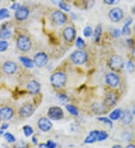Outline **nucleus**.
<instances>
[{"mask_svg": "<svg viewBox=\"0 0 135 148\" xmlns=\"http://www.w3.org/2000/svg\"><path fill=\"white\" fill-rule=\"evenodd\" d=\"M17 47L21 52H28L32 47L30 38L24 34H20L17 38Z\"/></svg>", "mask_w": 135, "mask_h": 148, "instance_id": "obj_1", "label": "nucleus"}, {"mask_svg": "<svg viewBox=\"0 0 135 148\" xmlns=\"http://www.w3.org/2000/svg\"><path fill=\"white\" fill-rule=\"evenodd\" d=\"M67 76L62 72H56L51 76V82L55 88H62L65 85Z\"/></svg>", "mask_w": 135, "mask_h": 148, "instance_id": "obj_2", "label": "nucleus"}, {"mask_svg": "<svg viewBox=\"0 0 135 148\" xmlns=\"http://www.w3.org/2000/svg\"><path fill=\"white\" fill-rule=\"evenodd\" d=\"M88 55L83 50H76L71 55V60L75 64H83L87 62Z\"/></svg>", "mask_w": 135, "mask_h": 148, "instance_id": "obj_3", "label": "nucleus"}, {"mask_svg": "<svg viewBox=\"0 0 135 148\" xmlns=\"http://www.w3.org/2000/svg\"><path fill=\"white\" fill-rule=\"evenodd\" d=\"M109 67L113 71H121L124 67V62L119 56H113L109 60Z\"/></svg>", "mask_w": 135, "mask_h": 148, "instance_id": "obj_4", "label": "nucleus"}, {"mask_svg": "<svg viewBox=\"0 0 135 148\" xmlns=\"http://www.w3.org/2000/svg\"><path fill=\"white\" fill-rule=\"evenodd\" d=\"M47 116L50 119L53 120V121H59V120L63 118L64 113L60 107L53 106L49 108Z\"/></svg>", "mask_w": 135, "mask_h": 148, "instance_id": "obj_5", "label": "nucleus"}, {"mask_svg": "<svg viewBox=\"0 0 135 148\" xmlns=\"http://www.w3.org/2000/svg\"><path fill=\"white\" fill-rule=\"evenodd\" d=\"M47 61H48L47 55L43 52H39V53H36L33 58L34 64L38 67H44L45 65L47 64Z\"/></svg>", "mask_w": 135, "mask_h": 148, "instance_id": "obj_6", "label": "nucleus"}, {"mask_svg": "<svg viewBox=\"0 0 135 148\" xmlns=\"http://www.w3.org/2000/svg\"><path fill=\"white\" fill-rule=\"evenodd\" d=\"M35 108L30 103H26L20 108L18 113L22 117H29L34 114Z\"/></svg>", "mask_w": 135, "mask_h": 148, "instance_id": "obj_7", "label": "nucleus"}, {"mask_svg": "<svg viewBox=\"0 0 135 148\" xmlns=\"http://www.w3.org/2000/svg\"><path fill=\"white\" fill-rule=\"evenodd\" d=\"M1 69H2V72L6 75H12V74L15 73L17 70V65L14 62L7 61L2 64Z\"/></svg>", "mask_w": 135, "mask_h": 148, "instance_id": "obj_8", "label": "nucleus"}, {"mask_svg": "<svg viewBox=\"0 0 135 148\" xmlns=\"http://www.w3.org/2000/svg\"><path fill=\"white\" fill-rule=\"evenodd\" d=\"M15 115V112L11 107L3 106L0 108V119L9 121Z\"/></svg>", "mask_w": 135, "mask_h": 148, "instance_id": "obj_9", "label": "nucleus"}, {"mask_svg": "<svg viewBox=\"0 0 135 148\" xmlns=\"http://www.w3.org/2000/svg\"><path fill=\"white\" fill-rule=\"evenodd\" d=\"M109 18L114 23H119L123 18V11L119 8H114L109 12Z\"/></svg>", "mask_w": 135, "mask_h": 148, "instance_id": "obj_10", "label": "nucleus"}, {"mask_svg": "<svg viewBox=\"0 0 135 148\" xmlns=\"http://www.w3.org/2000/svg\"><path fill=\"white\" fill-rule=\"evenodd\" d=\"M29 14V11L28 8L25 6H20L17 11H15V17L18 21H24L28 18Z\"/></svg>", "mask_w": 135, "mask_h": 148, "instance_id": "obj_11", "label": "nucleus"}, {"mask_svg": "<svg viewBox=\"0 0 135 148\" xmlns=\"http://www.w3.org/2000/svg\"><path fill=\"white\" fill-rule=\"evenodd\" d=\"M53 21L57 25H63L67 21L66 15L60 11H55L52 14Z\"/></svg>", "mask_w": 135, "mask_h": 148, "instance_id": "obj_12", "label": "nucleus"}, {"mask_svg": "<svg viewBox=\"0 0 135 148\" xmlns=\"http://www.w3.org/2000/svg\"><path fill=\"white\" fill-rule=\"evenodd\" d=\"M38 127L43 132H48L52 129L53 124L47 117H41L38 121Z\"/></svg>", "mask_w": 135, "mask_h": 148, "instance_id": "obj_13", "label": "nucleus"}, {"mask_svg": "<svg viewBox=\"0 0 135 148\" xmlns=\"http://www.w3.org/2000/svg\"><path fill=\"white\" fill-rule=\"evenodd\" d=\"M26 88L29 92V94L35 95V94L39 93L40 90H41V85L37 80H31L27 84Z\"/></svg>", "mask_w": 135, "mask_h": 148, "instance_id": "obj_14", "label": "nucleus"}, {"mask_svg": "<svg viewBox=\"0 0 135 148\" xmlns=\"http://www.w3.org/2000/svg\"><path fill=\"white\" fill-rule=\"evenodd\" d=\"M105 82L110 87H116L119 83V78L114 73H109L105 76Z\"/></svg>", "mask_w": 135, "mask_h": 148, "instance_id": "obj_15", "label": "nucleus"}, {"mask_svg": "<svg viewBox=\"0 0 135 148\" xmlns=\"http://www.w3.org/2000/svg\"><path fill=\"white\" fill-rule=\"evenodd\" d=\"M63 36L68 42H72L76 38V30L71 26L65 28L63 31Z\"/></svg>", "mask_w": 135, "mask_h": 148, "instance_id": "obj_16", "label": "nucleus"}, {"mask_svg": "<svg viewBox=\"0 0 135 148\" xmlns=\"http://www.w3.org/2000/svg\"><path fill=\"white\" fill-rule=\"evenodd\" d=\"M117 102V95L114 92H108L105 96V104L107 106H114Z\"/></svg>", "mask_w": 135, "mask_h": 148, "instance_id": "obj_17", "label": "nucleus"}, {"mask_svg": "<svg viewBox=\"0 0 135 148\" xmlns=\"http://www.w3.org/2000/svg\"><path fill=\"white\" fill-rule=\"evenodd\" d=\"M92 109L94 113H96V114H103L107 112V106L105 105V103L104 104L98 103H93L92 106Z\"/></svg>", "mask_w": 135, "mask_h": 148, "instance_id": "obj_18", "label": "nucleus"}, {"mask_svg": "<svg viewBox=\"0 0 135 148\" xmlns=\"http://www.w3.org/2000/svg\"><path fill=\"white\" fill-rule=\"evenodd\" d=\"M121 121H122L123 124L129 125L133 121V114L128 109H126L122 114Z\"/></svg>", "mask_w": 135, "mask_h": 148, "instance_id": "obj_19", "label": "nucleus"}, {"mask_svg": "<svg viewBox=\"0 0 135 148\" xmlns=\"http://www.w3.org/2000/svg\"><path fill=\"white\" fill-rule=\"evenodd\" d=\"M100 131L98 130H92L89 133L87 137L85 138V144H92V143L98 141V138Z\"/></svg>", "mask_w": 135, "mask_h": 148, "instance_id": "obj_20", "label": "nucleus"}, {"mask_svg": "<svg viewBox=\"0 0 135 148\" xmlns=\"http://www.w3.org/2000/svg\"><path fill=\"white\" fill-rule=\"evenodd\" d=\"M19 60L23 64L24 67H26V68H33L34 67V62L31 58L26 57V56H20L19 58Z\"/></svg>", "mask_w": 135, "mask_h": 148, "instance_id": "obj_21", "label": "nucleus"}, {"mask_svg": "<svg viewBox=\"0 0 135 148\" xmlns=\"http://www.w3.org/2000/svg\"><path fill=\"white\" fill-rule=\"evenodd\" d=\"M11 30L6 26L3 25L1 29H0V38L2 40H6L8 38H11Z\"/></svg>", "mask_w": 135, "mask_h": 148, "instance_id": "obj_22", "label": "nucleus"}, {"mask_svg": "<svg viewBox=\"0 0 135 148\" xmlns=\"http://www.w3.org/2000/svg\"><path fill=\"white\" fill-rule=\"evenodd\" d=\"M122 114H123V112L121 111V109L116 108L110 114V119L112 120V121H116V120L121 118Z\"/></svg>", "mask_w": 135, "mask_h": 148, "instance_id": "obj_23", "label": "nucleus"}, {"mask_svg": "<svg viewBox=\"0 0 135 148\" xmlns=\"http://www.w3.org/2000/svg\"><path fill=\"white\" fill-rule=\"evenodd\" d=\"M101 32H102V27L101 25H98L96 26L95 32H94V40L96 42H98L101 36Z\"/></svg>", "mask_w": 135, "mask_h": 148, "instance_id": "obj_24", "label": "nucleus"}, {"mask_svg": "<svg viewBox=\"0 0 135 148\" xmlns=\"http://www.w3.org/2000/svg\"><path fill=\"white\" fill-rule=\"evenodd\" d=\"M66 108V110L70 113L71 114L74 116H78V114H79V112H78V108L74 106L71 105V104H69V105H66L65 106Z\"/></svg>", "mask_w": 135, "mask_h": 148, "instance_id": "obj_25", "label": "nucleus"}, {"mask_svg": "<svg viewBox=\"0 0 135 148\" xmlns=\"http://www.w3.org/2000/svg\"><path fill=\"white\" fill-rule=\"evenodd\" d=\"M23 130H24V133L26 137H29L33 134L34 132V130H33V127H30V126H28V125H26L23 127Z\"/></svg>", "mask_w": 135, "mask_h": 148, "instance_id": "obj_26", "label": "nucleus"}, {"mask_svg": "<svg viewBox=\"0 0 135 148\" xmlns=\"http://www.w3.org/2000/svg\"><path fill=\"white\" fill-rule=\"evenodd\" d=\"M10 16V13L7 8H1L0 9V20H5V19L8 18Z\"/></svg>", "mask_w": 135, "mask_h": 148, "instance_id": "obj_27", "label": "nucleus"}, {"mask_svg": "<svg viewBox=\"0 0 135 148\" xmlns=\"http://www.w3.org/2000/svg\"><path fill=\"white\" fill-rule=\"evenodd\" d=\"M3 136L4 138H5L6 141H7V142L10 143V144L16 142V138H15V137L13 136L12 134L10 133V132H5V133L3 134Z\"/></svg>", "mask_w": 135, "mask_h": 148, "instance_id": "obj_28", "label": "nucleus"}, {"mask_svg": "<svg viewBox=\"0 0 135 148\" xmlns=\"http://www.w3.org/2000/svg\"><path fill=\"white\" fill-rule=\"evenodd\" d=\"M98 120L99 121H101V122H103L104 123L107 124V126H109L110 129H112L113 127V122H112V120L109 119L107 117H98Z\"/></svg>", "mask_w": 135, "mask_h": 148, "instance_id": "obj_29", "label": "nucleus"}, {"mask_svg": "<svg viewBox=\"0 0 135 148\" xmlns=\"http://www.w3.org/2000/svg\"><path fill=\"white\" fill-rule=\"evenodd\" d=\"M76 47H78V49H84L85 47H86V43H85L84 40L80 38V37H78L77 38V40H76Z\"/></svg>", "mask_w": 135, "mask_h": 148, "instance_id": "obj_30", "label": "nucleus"}, {"mask_svg": "<svg viewBox=\"0 0 135 148\" xmlns=\"http://www.w3.org/2000/svg\"><path fill=\"white\" fill-rule=\"evenodd\" d=\"M83 35H84L85 37H87V38H89V37H91L93 34L94 32L93 30H92V29L90 26H86V27L83 29Z\"/></svg>", "mask_w": 135, "mask_h": 148, "instance_id": "obj_31", "label": "nucleus"}, {"mask_svg": "<svg viewBox=\"0 0 135 148\" xmlns=\"http://www.w3.org/2000/svg\"><path fill=\"white\" fill-rule=\"evenodd\" d=\"M9 44L6 40H0V53H3L8 49Z\"/></svg>", "mask_w": 135, "mask_h": 148, "instance_id": "obj_32", "label": "nucleus"}, {"mask_svg": "<svg viewBox=\"0 0 135 148\" xmlns=\"http://www.w3.org/2000/svg\"><path fill=\"white\" fill-rule=\"evenodd\" d=\"M14 148H29V146L27 145V143L20 140V141H18L15 143Z\"/></svg>", "mask_w": 135, "mask_h": 148, "instance_id": "obj_33", "label": "nucleus"}, {"mask_svg": "<svg viewBox=\"0 0 135 148\" xmlns=\"http://www.w3.org/2000/svg\"><path fill=\"white\" fill-rule=\"evenodd\" d=\"M109 135L106 131H100L98 138V141H103L106 140L108 138Z\"/></svg>", "mask_w": 135, "mask_h": 148, "instance_id": "obj_34", "label": "nucleus"}, {"mask_svg": "<svg viewBox=\"0 0 135 148\" xmlns=\"http://www.w3.org/2000/svg\"><path fill=\"white\" fill-rule=\"evenodd\" d=\"M57 97H58V99H59V100H60V101L62 103H67V102H69V97L64 94H58Z\"/></svg>", "mask_w": 135, "mask_h": 148, "instance_id": "obj_35", "label": "nucleus"}, {"mask_svg": "<svg viewBox=\"0 0 135 148\" xmlns=\"http://www.w3.org/2000/svg\"><path fill=\"white\" fill-rule=\"evenodd\" d=\"M126 69H127V71L129 73H133L134 71V63L132 61H128V62L126 63Z\"/></svg>", "mask_w": 135, "mask_h": 148, "instance_id": "obj_36", "label": "nucleus"}, {"mask_svg": "<svg viewBox=\"0 0 135 148\" xmlns=\"http://www.w3.org/2000/svg\"><path fill=\"white\" fill-rule=\"evenodd\" d=\"M130 34H131V29H130L129 26H127V25H124V26L123 28V30H122V34L127 36V35H129Z\"/></svg>", "mask_w": 135, "mask_h": 148, "instance_id": "obj_37", "label": "nucleus"}, {"mask_svg": "<svg viewBox=\"0 0 135 148\" xmlns=\"http://www.w3.org/2000/svg\"><path fill=\"white\" fill-rule=\"evenodd\" d=\"M59 7H60L61 9L64 10V11H70V6H69V5H67L66 3H65V2H62V3H60V5H59Z\"/></svg>", "mask_w": 135, "mask_h": 148, "instance_id": "obj_38", "label": "nucleus"}, {"mask_svg": "<svg viewBox=\"0 0 135 148\" xmlns=\"http://www.w3.org/2000/svg\"><path fill=\"white\" fill-rule=\"evenodd\" d=\"M46 144H47V146L48 148H56L57 146V145L53 140H48Z\"/></svg>", "mask_w": 135, "mask_h": 148, "instance_id": "obj_39", "label": "nucleus"}, {"mask_svg": "<svg viewBox=\"0 0 135 148\" xmlns=\"http://www.w3.org/2000/svg\"><path fill=\"white\" fill-rule=\"evenodd\" d=\"M121 34H122V32H121L119 29H114V31H113V32H112V35H113V37L115 38L120 37Z\"/></svg>", "mask_w": 135, "mask_h": 148, "instance_id": "obj_40", "label": "nucleus"}, {"mask_svg": "<svg viewBox=\"0 0 135 148\" xmlns=\"http://www.w3.org/2000/svg\"><path fill=\"white\" fill-rule=\"evenodd\" d=\"M105 3L107 4V5H116V4L119 3L120 2V0H103Z\"/></svg>", "mask_w": 135, "mask_h": 148, "instance_id": "obj_41", "label": "nucleus"}, {"mask_svg": "<svg viewBox=\"0 0 135 148\" xmlns=\"http://www.w3.org/2000/svg\"><path fill=\"white\" fill-rule=\"evenodd\" d=\"M132 23V18H131V17H128V18L125 20V21L124 25H127V26H129Z\"/></svg>", "mask_w": 135, "mask_h": 148, "instance_id": "obj_42", "label": "nucleus"}, {"mask_svg": "<svg viewBox=\"0 0 135 148\" xmlns=\"http://www.w3.org/2000/svg\"><path fill=\"white\" fill-rule=\"evenodd\" d=\"M20 7V5L19 3H14L11 6V9L17 11V10Z\"/></svg>", "mask_w": 135, "mask_h": 148, "instance_id": "obj_43", "label": "nucleus"}, {"mask_svg": "<svg viewBox=\"0 0 135 148\" xmlns=\"http://www.w3.org/2000/svg\"><path fill=\"white\" fill-rule=\"evenodd\" d=\"M63 1L64 0H51V2H52L53 4H54V5H60V3H62V2H63Z\"/></svg>", "mask_w": 135, "mask_h": 148, "instance_id": "obj_44", "label": "nucleus"}, {"mask_svg": "<svg viewBox=\"0 0 135 148\" xmlns=\"http://www.w3.org/2000/svg\"><path fill=\"white\" fill-rule=\"evenodd\" d=\"M8 126H9V124L8 123H4L1 126V128H0V130H6V129L8 128Z\"/></svg>", "mask_w": 135, "mask_h": 148, "instance_id": "obj_45", "label": "nucleus"}, {"mask_svg": "<svg viewBox=\"0 0 135 148\" xmlns=\"http://www.w3.org/2000/svg\"><path fill=\"white\" fill-rule=\"evenodd\" d=\"M39 148H48L47 146V144H44V143H42L39 145Z\"/></svg>", "mask_w": 135, "mask_h": 148, "instance_id": "obj_46", "label": "nucleus"}, {"mask_svg": "<svg viewBox=\"0 0 135 148\" xmlns=\"http://www.w3.org/2000/svg\"><path fill=\"white\" fill-rule=\"evenodd\" d=\"M33 144H35V145H37V144H38V141H37V139H36L35 136H33Z\"/></svg>", "mask_w": 135, "mask_h": 148, "instance_id": "obj_47", "label": "nucleus"}, {"mask_svg": "<svg viewBox=\"0 0 135 148\" xmlns=\"http://www.w3.org/2000/svg\"><path fill=\"white\" fill-rule=\"evenodd\" d=\"M112 148H123V147H122V145H114Z\"/></svg>", "mask_w": 135, "mask_h": 148, "instance_id": "obj_48", "label": "nucleus"}, {"mask_svg": "<svg viewBox=\"0 0 135 148\" xmlns=\"http://www.w3.org/2000/svg\"><path fill=\"white\" fill-rule=\"evenodd\" d=\"M125 148H135V145L131 144V145H128V146H126Z\"/></svg>", "mask_w": 135, "mask_h": 148, "instance_id": "obj_49", "label": "nucleus"}, {"mask_svg": "<svg viewBox=\"0 0 135 148\" xmlns=\"http://www.w3.org/2000/svg\"><path fill=\"white\" fill-rule=\"evenodd\" d=\"M132 114H133L135 116V106H134V108H133V111H132Z\"/></svg>", "mask_w": 135, "mask_h": 148, "instance_id": "obj_50", "label": "nucleus"}, {"mask_svg": "<svg viewBox=\"0 0 135 148\" xmlns=\"http://www.w3.org/2000/svg\"><path fill=\"white\" fill-rule=\"evenodd\" d=\"M132 54H133L134 58H135V48H134V50H133V53H132Z\"/></svg>", "mask_w": 135, "mask_h": 148, "instance_id": "obj_51", "label": "nucleus"}, {"mask_svg": "<svg viewBox=\"0 0 135 148\" xmlns=\"http://www.w3.org/2000/svg\"><path fill=\"white\" fill-rule=\"evenodd\" d=\"M4 133H5V132H3V130H0V135H2V134H4Z\"/></svg>", "mask_w": 135, "mask_h": 148, "instance_id": "obj_52", "label": "nucleus"}, {"mask_svg": "<svg viewBox=\"0 0 135 148\" xmlns=\"http://www.w3.org/2000/svg\"><path fill=\"white\" fill-rule=\"evenodd\" d=\"M0 148H7L6 146H4V145H0Z\"/></svg>", "mask_w": 135, "mask_h": 148, "instance_id": "obj_53", "label": "nucleus"}, {"mask_svg": "<svg viewBox=\"0 0 135 148\" xmlns=\"http://www.w3.org/2000/svg\"><path fill=\"white\" fill-rule=\"evenodd\" d=\"M133 13L135 14V6L134 7V8H133Z\"/></svg>", "mask_w": 135, "mask_h": 148, "instance_id": "obj_54", "label": "nucleus"}, {"mask_svg": "<svg viewBox=\"0 0 135 148\" xmlns=\"http://www.w3.org/2000/svg\"><path fill=\"white\" fill-rule=\"evenodd\" d=\"M10 1H15V0H10Z\"/></svg>", "mask_w": 135, "mask_h": 148, "instance_id": "obj_55", "label": "nucleus"}, {"mask_svg": "<svg viewBox=\"0 0 135 148\" xmlns=\"http://www.w3.org/2000/svg\"><path fill=\"white\" fill-rule=\"evenodd\" d=\"M134 29H135V26H134Z\"/></svg>", "mask_w": 135, "mask_h": 148, "instance_id": "obj_56", "label": "nucleus"}, {"mask_svg": "<svg viewBox=\"0 0 135 148\" xmlns=\"http://www.w3.org/2000/svg\"><path fill=\"white\" fill-rule=\"evenodd\" d=\"M0 120H1V119H0Z\"/></svg>", "mask_w": 135, "mask_h": 148, "instance_id": "obj_57", "label": "nucleus"}]
</instances>
